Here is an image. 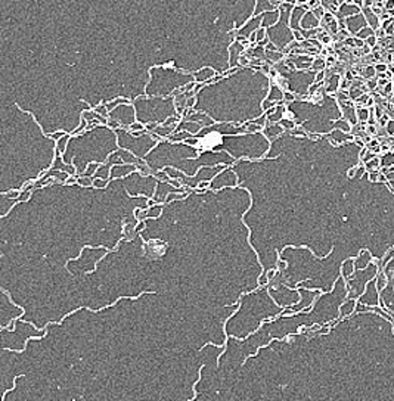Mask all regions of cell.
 I'll return each instance as SVG.
<instances>
[{
	"label": "cell",
	"instance_id": "obj_2",
	"mask_svg": "<svg viewBox=\"0 0 394 401\" xmlns=\"http://www.w3.org/2000/svg\"><path fill=\"white\" fill-rule=\"evenodd\" d=\"M372 36H375V30H373L372 27H368V25L365 27V28H362V30L357 33V37L362 38V40H365V38L368 40L369 37H372Z\"/></svg>",
	"mask_w": 394,
	"mask_h": 401
},
{
	"label": "cell",
	"instance_id": "obj_1",
	"mask_svg": "<svg viewBox=\"0 0 394 401\" xmlns=\"http://www.w3.org/2000/svg\"><path fill=\"white\" fill-rule=\"evenodd\" d=\"M345 22H347V27H348V31L351 33V34H357L362 28L366 27L368 21H366V18L365 15L362 13H356V15H351L345 18Z\"/></svg>",
	"mask_w": 394,
	"mask_h": 401
}]
</instances>
